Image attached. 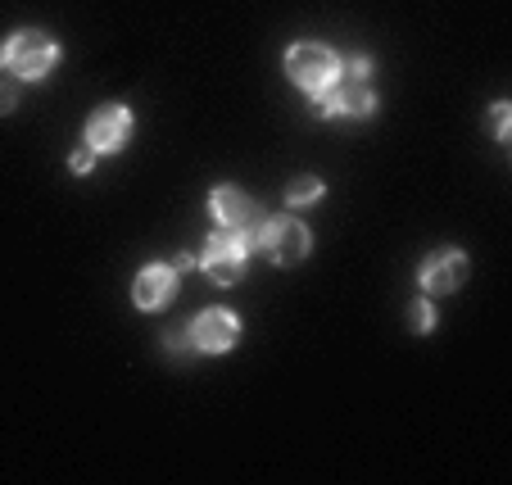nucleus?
I'll list each match as a JSON object with an SVG mask.
<instances>
[{"label":"nucleus","instance_id":"f257e3e1","mask_svg":"<svg viewBox=\"0 0 512 485\" xmlns=\"http://www.w3.org/2000/svg\"><path fill=\"white\" fill-rule=\"evenodd\" d=\"M59 59V46L55 37H46V32H14L10 41H5V50H0V68H10L14 78H46L50 68H55Z\"/></svg>","mask_w":512,"mask_h":485},{"label":"nucleus","instance_id":"f03ea898","mask_svg":"<svg viewBox=\"0 0 512 485\" xmlns=\"http://www.w3.org/2000/svg\"><path fill=\"white\" fill-rule=\"evenodd\" d=\"M209 204H213V218H218V227H223V232L241 236V241H250V245L259 241L263 214H259V204H254L245 191H236V186H218Z\"/></svg>","mask_w":512,"mask_h":485},{"label":"nucleus","instance_id":"7ed1b4c3","mask_svg":"<svg viewBox=\"0 0 512 485\" xmlns=\"http://www.w3.org/2000/svg\"><path fill=\"white\" fill-rule=\"evenodd\" d=\"M286 68H290V78L300 82L304 91H313V96H318L322 87H331V82H336L340 59L331 55L327 46H318V41H300V46H290Z\"/></svg>","mask_w":512,"mask_h":485},{"label":"nucleus","instance_id":"20e7f679","mask_svg":"<svg viewBox=\"0 0 512 485\" xmlns=\"http://www.w3.org/2000/svg\"><path fill=\"white\" fill-rule=\"evenodd\" d=\"M245 250H250V241H241V236H232V232H218L209 245H204V254H200V268L209 272L213 282H236L245 272Z\"/></svg>","mask_w":512,"mask_h":485},{"label":"nucleus","instance_id":"39448f33","mask_svg":"<svg viewBox=\"0 0 512 485\" xmlns=\"http://www.w3.org/2000/svg\"><path fill=\"white\" fill-rule=\"evenodd\" d=\"M372 91H368V78H354V73H336L331 87L318 91V109L322 114H372Z\"/></svg>","mask_w":512,"mask_h":485},{"label":"nucleus","instance_id":"423d86ee","mask_svg":"<svg viewBox=\"0 0 512 485\" xmlns=\"http://www.w3.org/2000/svg\"><path fill=\"white\" fill-rule=\"evenodd\" d=\"M259 241L277 263H300L309 254V227L295 223V218H268Z\"/></svg>","mask_w":512,"mask_h":485},{"label":"nucleus","instance_id":"0eeeda50","mask_svg":"<svg viewBox=\"0 0 512 485\" xmlns=\"http://www.w3.org/2000/svg\"><path fill=\"white\" fill-rule=\"evenodd\" d=\"M236 336H241V322H236V313H227V309H204L200 318H195V327H191V340L200 345L204 354L232 350Z\"/></svg>","mask_w":512,"mask_h":485},{"label":"nucleus","instance_id":"6e6552de","mask_svg":"<svg viewBox=\"0 0 512 485\" xmlns=\"http://www.w3.org/2000/svg\"><path fill=\"white\" fill-rule=\"evenodd\" d=\"M127 136H132V114H127L123 105H105V109H96L91 114V123H87V146L96 150H118V146H127Z\"/></svg>","mask_w":512,"mask_h":485},{"label":"nucleus","instance_id":"1a4fd4ad","mask_svg":"<svg viewBox=\"0 0 512 485\" xmlns=\"http://www.w3.org/2000/svg\"><path fill=\"white\" fill-rule=\"evenodd\" d=\"M467 282V259L458 250H440L422 263V291L431 295H449Z\"/></svg>","mask_w":512,"mask_h":485},{"label":"nucleus","instance_id":"9d476101","mask_svg":"<svg viewBox=\"0 0 512 485\" xmlns=\"http://www.w3.org/2000/svg\"><path fill=\"white\" fill-rule=\"evenodd\" d=\"M173 295H177V272L168 268V263H150L132 286V300L141 304V309H164Z\"/></svg>","mask_w":512,"mask_h":485},{"label":"nucleus","instance_id":"9b49d317","mask_svg":"<svg viewBox=\"0 0 512 485\" xmlns=\"http://www.w3.org/2000/svg\"><path fill=\"white\" fill-rule=\"evenodd\" d=\"M286 200L300 209V204H313V200H322V182L318 177H300V182H290L286 186Z\"/></svg>","mask_w":512,"mask_h":485},{"label":"nucleus","instance_id":"f8f14e48","mask_svg":"<svg viewBox=\"0 0 512 485\" xmlns=\"http://www.w3.org/2000/svg\"><path fill=\"white\" fill-rule=\"evenodd\" d=\"M91 164H96V150H91V146H78V150H73V159H68V168H73V173H91Z\"/></svg>","mask_w":512,"mask_h":485},{"label":"nucleus","instance_id":"ddd939ff","mask_svg":"<svg viewBox=\"0 0 512 485\" xmlns=\"http://www.w3.org/2000/svg\"><path fill=\"white\" fill-rule=\"evenodd\" d=\"M431 322H435L431 304H426V300H417V304H413V327H417V331H431Z\"/></svg>","mask_w":512,"mask_h":485},{"label":"nucleus","instance_id":"4468645a","mask_svg":"<svg viewBox=\"0 0 512 485\" xmlns=\"http://www.w3.org/2000/svg\"><path fill=\"white\" fill-rule=\"evenodd\" d=\"M19 105V82H0V109Z\"/></svg>","mask_w":512,"mask_h":485},{"label":"nucleus","instance_id":"2eb2a0df","mask_svg":"<svg viewBox=\"0 0 512 485\" xmlns=\"http://www.w3.org/2000/svg\"><path fill=\"white\" fill-rule=\"evenodd\" d=\"M494 132L508 136V105H494Z\"/></svg>","mask_w":512,"mask_h":485},{"label":"nucleus","instance_id":"dca6fc26","mask_svg":"<svg viewBox=\"0 0 512 485\" xmlns=\"http://www.w3.org/2000/svg\"><path fill=\"white\" fill-rule=\"evenodd\" d=\"M345 73H354V78H368V73H372V64H368V59H349V68H345Z\"/></svg>","mask_w":512,"mask_h":485},{"label":"nucleus","instance_id":"f3484780","mask_svg":"<svg viewBox=\"0 0 512 485\" xmlns=\"http://www.w3.org/2000/svg\"><path fill=\"white\" fill-rule=\"evenodd\" d=\"M195 263H200V259H195V254H177V259H173V272H191Z\"/></svg>","mask_w":512,"mask_h":485}]
</instances>
